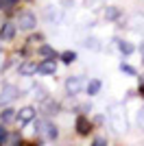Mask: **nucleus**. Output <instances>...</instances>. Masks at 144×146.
<instances>
[{"mask_svg":"<svg viewBox=\"0 0 144 146\" xmlns=\"http://www.w3.org/2000/svg\"><path fill=\"white\" fill-rule=\"evenodd\" d=\"M77 131L81 135H87V133H90V122H87V118H83V116L77 118Z\"/></svg>","mask_w":144,"mask_h":146,"instance_id":"obj_6","label":"nucleus"},{"mask_svg":"<svg viewBox=\"0 0 144 146\" xmlns=\"http://www.w3.org/2000/svg\"><path fill=\"white\" fill-rule=\"evenodd\" d=\"M61 59L66 61V63H72V61L77 59V52H70V50H68V52H63V55H61Z\"/></svg>","mask_w":144,"mask_h":146,"instance_id":"obj_15","label":"nucleus"},{"mask_svg":"<svg viewBox=\"0 0 144 146\" xmlns=\"http://www.w3.org/2000/svg\"><path fill=\"white\" fill-rule=\"evenodd\" d=\"M0 120L5 122V124H9V122L15 120V109H5L2 113H0Z\"/></svg>","mask_w":144,"mask_h":146,"instance_id":"obj_10","label":"nucleus"},{"mask_svg":"<svg viewBox=\"0 0 144 146\" xmlns=\"http://www.w3.org/2000/svg\"><path fill=\"white\" fill-rule=\"evenodd\" d=\"M5 140H7V131H5V129H0V144H2Z\"/></svg>","mask_w":144,"mask_h":146,"instance_id":"obj_18","label":"nucleus"},{"mask_svg":"<svg viewBox=\"0 0 144 146\" xmlns=\"http://www.w3.org/2000/svg\"><path fill=\"white\" fill-rule=\"evenodd\" d=\"M33 92H35V96L44 98V90H42V87H35V90H33Z\"/></svg>","mask_w":144,"mask_h":146,"instance_id":"obj_17","label":"nucleus"},{"mask_svg":"<svg viewBox=\"0 0 144 146\" xmlns=\"http://www.w3.org/2000/svg\"><path fill=\"white\" fill-rule=\"evenodd\" d=\"M15 94H18V90L13 85H5L2 87V94H0V103H11L15 98Z\"/></svg>","mask_w":144,"mask_h":146,"instance_id":"obj_5","label":"nucleus"},{"mask_svg":"<svg viewBox=\"0 0 144 146\" xmlns=\"http://www.w3.org/2000/svg\"><path fill=\"white\" fill-rule=\"evenodd\" d=\"M39 55H42V57H50V59H53V57H55V50L50 48V46H42V48H39Z\"/></svg>","mask_w":144,"mask_h":146,"instance_id":"obj_13","label":"nucleus"},{"mask_svg":"<svg viewBox=\"0 0 144 146\" xmlns=\"http://www.w3.org/2000/svg\"><path fill=\"white\" fill-rule=\"evenodd\" d=\"M37 72V63H22V68H20V74L22 76H31V74H35Z\"/></svg>","mask_w":144,"mask_h":146,"instance_id":"obj_9","label":"nucleus"},{"mask_svg":"<svg viewBox=\"0 0 144 146\" xmlns=\"http://www.w3.org/2000/svg\"><path fill=\"white\" fill-rule=\"evenodd\" d=\"M0 9H2V0H0Z\"/></svg>","mask_w":144,"mask_h":146,"instance_id":"obj_23","label":"nucleus"},{"mask_svg":"<svg viewBox=\"0 0 144 146\" xmlns=\"http://www.w3.org/2000/svg\"><path fill=\"white\" fill-rule=\"evenodd\" d=\"M13 35H15V24H13V22H5L2 29H0V37H2L5 42H9V39H13Z\"/></svg>","mask_w":144,"mask_h":146,"instance_id":"obj_2","label":"nucleus"},{"mask_svg":"<svg viewBox=\"0 0 144 146\" xmlns=\"http://www.w3.org/2000/svg\"><path fill=\"white\" fill-rule=\"evenodd\" d=\"M140 52H142V59H144V42H142V48H140Z\"/></svg>","mask_w":144,"mask_h":146,"instance_id":"obj_21","label":"nucleus"},{"mask_svg":"<svg viewBox=\"0 0 144 146\" xmlns=\"http://www.w3.org/2000/svg\"><path fill=\"white\" fill-rule=\"evenodd\" d=\"M66 90L70 92V94H77V92L81 90V79H79V76H74V79H68Z\"/></svg>","mask_w":144,"mask_h":146,"instance_id":"obj_8","label":"nucleus"},{"mask_svg":"<svg viewBox=\"0 0 144 146\" xmlns=\"http://www.w3.org/2000/svg\"><path fill=\"white\" fill-rule=\"evenodd\" d=\"M20 26L22 29H26V31H31L33 26H35V15L33 13H20Z\"/></svg>","mask_w":144,"mask_h":146,"instance_id":"obj_4","label":"nucleus"},{"mask_svg":"<svg viewBox=\"0 0 144 146\" xmlns=\"http://www.w3.org/2000/svg\"><path fill=\"white\" fill-rule=\"evenodd\" d=\"M33 118H35V109H33V107H24V109H20V113H18L20 124H26V122H31Z\"/></svg>","mask_w":144,"mask_h":146,"instance_id":"obj_3","label":"nucleus"},{"mask_svg":"<svg viewBox=\"0 0 144 146\" xmlns=\"http://www.w3.org/2000/svg\"><path fill=\"white\" fill-rule=\"evenodd\" d=\"M140 122H142V124H144V109L140 111Z\"/></svg>","mask_w":144,"mask_h":146,"instance_id":"obj_20","label":"nucleus"},{"mask_svg":"<svg viewBox=\"0 0 144 146\" xmlns=\"http://www.w3.org/2000/svg\"><path fill=\"white\" fill-rule=\"evenodd\" d=\"M140 92H142V96H144V83H142V85H140Z\"/></svg>","mask_w":144,"mask_h":146,"instance_id":"obj_22","label":"nucleus"},{"mask_svg":"<svg viewBox=\"0 0 144 146\" xmlns=\"http://www.w3.org/2000/svg\"><path fill=\"white\" fill-rule=\"evenodd\" d=\"M37 72H42V74H53V72H55V61H50V59L42 61V63L37 66Z\"/></svg>","mask_w":144,"mask_h":146,"instance_id":"obj_7","label":"nucleus"},{"mask_svg":"<svg viewBox=\"0 0 144 146\" xmlns=\"http://www.w3.org/2000/svg\"><path fill=\"white\" fill-rule=\"evenodd\" d=\"M98 92H101V81H98V79L90 81V83H87V94L94 96V94H98Z\"/></svg>","mask_w":144,"mask_h":146,"instance_id":"obj_11","label":"nucleus"},{"mask_svg":"<svg viewBox=\"0 0 144 146\" xmlns=\"http://www.w3.org/2000/svg\"><path fill=\"white\" fill-rule=\"evenodd\" d=\"M116 13H118L116 9H109V11H107V15H109V18H116Z\"/></svg>","mask_w":144,"mask_h":146,"instance_id":"obj_19","label":"nucleus"},{"mask_svg":"<svg viewBox=\"0 0 144 146\" xmlns=\"http://www.w3.org/2000/svg\"><path fill=\"white\" fill-rule=\"evenodd\" d=\"M120 70H122L125 74H129V76H135V68L127 66V63H120Z\"/></svg>","mask_w":144,"mask_h":146,"instance_id":"obj_14","label":"nucleus"},{"mask_svg":"<svg viewBox=\"0 0 144 146\" xmlns=\"http://www.w3.org/2000/svg\"><path fill=\"white\" fill-rule=\"evenodd\" d=\"M15 2H18V0H2V7H5V9H13Z\"/></svg>","mask_w":144,"mask_h":146,"instance_id":"obj_16","label":"nucleus"},{"mask_svg":"<svg viewBox=\"0 0 144 146\" xmlns=\"http://www.w3.org/2000/svg\"><path fill=\"white\" fill-rule=\"evenodd\" d=\"M37 133L48 137V140H53V137H57V129H55L53 124H48V122H39V124H37Z\"/></svg>","mask_w":144,"mask_h":146,"instance_id":"obj_1","label":"nucleus"},{"mask_svg":"<svg viewBox=\"0 0 144 146\" xmlns=\"http://www.w3.org/2000/svg\"><path fill=\"white\" fill-rule=\"evenodd\" d=\"M118 48L122 50L125 55H131V52H133V46H131L129 42H118Z\"/></svg>","mask_w":144,"mask_h":146,"instance_id":"obj_12","label":"nucleus"}]
</instances>
